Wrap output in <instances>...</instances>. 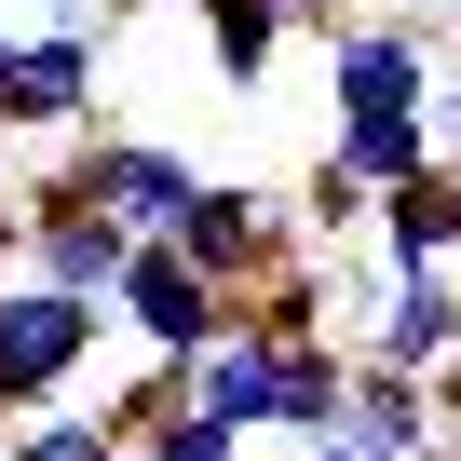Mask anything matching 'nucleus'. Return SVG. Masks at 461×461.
Segmentation results:
<instances>
[{"instance_id": "nucleus-14", "label": "nucleus", "mask_w": 461, "mask_h": 461, "mask_svg": "<svg viewBox=\"0 0 461 461\" xmlns=\"http://www.w3.org/2000/svg\"><path fill=\"white\" fill-rule=\"evenodd\" d=\"M203 55H217V82H272V55H285V14L272 0H203Z\"/></svg>"}, {"instance_id": "nucleus-17", "label": "nucleus", "mask_w": 461, "mask_h": 461, "mask_svg": "<svg viewBox=\"0 0 461 461\" xmlns=\"http://www.w3.org/2000/svg\"><path fill=\"white\" fill-rule=\"evenodd\" d=\"M258 434H217V420H190V407H163V420H136V461H245Z\"/></svg>"}, {"instance_id": "nucleus-3", "label": "nucleus", "mask_w": 461, "mask_h": 461, "mask_svg": "<svg viewBox=\"0 0 461 461\" xmlns=\"http://www.w3.org/2000/svg\"><path fill=\"white\" fill-rule=\"evenodd\" d=\"M95 217H122L136 245H176V217L203 203V163H176L163 136H68V163H55Z\"/></svg>"}, {"instance_id": "nucleus-13", "label": "nucleus", "mask_w": 461, "mask_h": 461, "mask_svg": "<svg viewBox=\"0 0 461 461\" xmlns=\"http://www.w3.org/2000/svg\"><path fill=\"white\" fill-rule=\"evenodd\" d=\"M326 149H339L366 190H407L420 163H447V149H434V109H366V122H339Z\"/></svg>"}, {"instance_id": "nucleus-9", "label": "nucleus", "mask_w": 461, "mask_h": 461, "mask_svg": "<svg viewBox=\"0 0 461 461\" xmlns=\"http://www.w3.org/2000/svg\"><path fill=\"white\" fill-rule=\"evenodd\" d=\"M339 434H353L366 461H434V447H447V420H434V380H420V366H380V353H353Z\"/></svg>"}, {"instance_id": "nucleus-6", "label": "nucleus", "mask_w": 461, "mask_h": 461, "mask_svg": "<svg viewBox=\"0 0 461 461\" xmlns=\"http://www.w3.org/2000/svg\"><path fill=\"white\" fill-rule=\"evenodd\" d=\"M109 326H122L136 353H163V366H176V353H203V339L230 326V299H217L176 245H136V258H122V285H109Z\"/></svg>"}, {"instance_id": "nucleus-7", "label": "nucleus", "mask_w": 461, "mask_h": 461, "mask_svg": "<svg viewBox=\"0 0 461 461\" xmlns=\"http://www.w3.org/2000/svg\"><path fill=\"white\" fill-rule=\"evenodd\" d=\"M122 258H136V230H122V217H95V203H82L68 176H55L41 203H28V285L109 299V285H122Z\"/></svg>"}, {"instance_id": "nucleus-15", "label": "nucleus", "mask_w": 461, "mask_h": 461, "mask_svg": "<svg viewBox=\"0 0 461 461\" xmlns=\"http://www.w3.org/2000/svg\"><path fill=\"white\" fill-rule=\"evenodd\" d=\"M0 461H136L95 407H28V420H0Z\"/></svg>"}, {"instance_id": "nucleus-11", "label": "nucleus", "mask_w": 461, "mask_h": 461, "mask_svg": "<svg viewBox=\"0 0 461 461\" xmlns=\"http://www.w3.org/2000/svg\"><path fill=\"white\" fill-rule=\"evenodd\" d=\"M380 366H461V272H380V326H366Z\"/></svg>"}, {"instance_id": "nucleus-18", "label": "nucleus", "mask_w": 461, "mask_h": 461, "mask_svg": "<svg viewBox=\"0 0 461 461\" xmlns=\"http://www.w3.org/2000/svg\"><path fill=\"white\" fill-rule=\"evenodd\" d=\"M14 272H28V203L0 190V285H14Z\"/></svg>"}, {"instance_id": "nucleus-21", "label": "nucleus", "mask_w": 461, "mask_h": 461, "mask_svg": "<svg viewBox=\"0 0 461 461\" xmlns=\"http://www.w3.org/2000/svg\"><path fill=\"white\" fill-rule=\"evenodd\" d=\"M122 14H203V0H122Z\"/></svg>"}, {"instance_id": "nucleus-5", "label": "nucleus", "mask_w": 461, "mask_h": 461, "mask_svg": "<svg viewBox=\"0 0 461 461\" xmlns=\"http://www.w3.org/2000/svg\"><path fill=\"white\" fill-rule=\"evenodd\" d=\"M434 28L420 14H366V28H326V95H339V122H366V109H434Z\"/></svg>"}, {"instance_id": "nucleus-22", "label": "nucleus", "mask_w": 461, "mask_h": 461, "mask_svg": "<svg viewBox=\"0 0 461 461\" xmlns=\"http://www.w3.org/2000/svg\"><path fill=\"white\" fill-rule=\"evenodd\" d=\"M434 461H461V420H447V447H434Z\"/></svg>"}, {"instance_id": "nucleus-8", "label": "nucleus", "mask_w": 461, "mask_h": 461, "mask_svg": "<svg viewBox=\"0 0 461 461\" xmlns=\"http://www.w3.org/2000/svg\"><path fill=\"white\" fill-rule=\"evenodd\" d=\"M176 407L217 420V434H272V339L245 326V299H230V326L203 353H176Z\"/></svg>"}, {"instance_id": "nucleus-10", "label": "nucleus", "mask_w": 461, "mask_h": 461, "mask_svg": "<svg viewBox=\"0 0 461 461\" xmlns=\"http://www.w3.org/2000/svg\"><path fill=\"white\" fill-rule=\"evenodd\" d=\"M366 230H380V272H461V163H420L407 190H380Z\"/></svg>"}, {"instance_id": "nucleus-16", "label": "nucleus", "mask_w": 461, "mask_h": 461, "mask_svg": "<svg viewBox=\"0 0 461 461\" xmlns=\"http://www.w3.org/2000/svg\"><path fill=\"white\" fill-rule=\"evenodd\" d=\"M366 203H380V190L326 149V163H312V190H299V230H312V245H339V230H366Z\"/></svg>"}, {"instance_id": "nucleus-12", "label": "nucleus", "mask_w": 461, "mask_h": 461, "mask_svg": "<svg viewBox=\"0 0 461 461\" xmlns=\"http://www.w3.org/2000/svg\"><path fill=\"white\" fill-rule=\"evenodd\" d=\"M339 393H353V353L339 339H272V434L285 447L339 434Z\"/></svg>"}, {"instance_id": "nucleus-19", "label": "nucleus", "mask_w": 461, "mask_h": 461, "mask_svg": "<svg viewBox=\"0 0 461 461\" xmlns=\"http://www.w3.org/2000/svg\"><path fill=\"white\" fill-rule=\"evenodd\" d=\"M272 14H285V28H339V14H326V0H272Z\"/></svg>"}, {"instance_id": "nucleus-20", "label": "nucleus", "mask_w": 461, "mask_h": 461, "mask_svg": "<svg viewBox=\"0 0 461 461\" xmlns=\"http://www.w3.org/2000/svg\"><path fill=\"white\" fill-rule=\"evenodd\" d=\"M434 149H461V95H434Z\"/></svg>"}, {"instance_id": "nucleus-2", "label": "nucleus", "mask_w": 461, "mask_h": 461, "mask_svg": "<svg viewBox=\"0 0 461 461\" xmlns=\"http://www.w3.org/2000/svg\"><path fill=\"white\" fill-rule=\"evenodd\" d=\"M176 258L217 285V299H258L285 258H312V230H299V203L285 190H245V176H203V203L176 217Z\"/></svg>"}, {"instance_id": "nucleus-1", "label": "nucleus", "mask_w": 461, "mask_h": 461, "mask_svg": "<svg viewBox=\"0 0 461 461\" xmlns=\"http://www.w3.org/2000/svg\"><path fill=\"white\" fill-rule=\"evenodd\" d=\"M122 326H109V299H68V285H0V420H28V407H68L82 393V366L109 353Z\"/></svg>"}, {"instance_id": "nucleus-4", "label": "nucleus", "mask_w": 461, "mask_h": 461, "mask_svg": "<svg viewBox=\"0 0 461 461\" xmlns=\"http://www.w3.org/2000/svg\"><path fill=\"white\" fill-rule=\"evenodd\" d=\"M95 109V28L82 14H41V28H0V136H82Z\"/></svg>"}]
</instances>
